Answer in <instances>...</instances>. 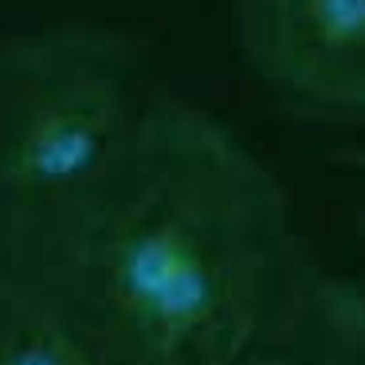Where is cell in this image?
Segmentation results:
<instances>
[{
    "instance_id": "6da1fadb",
    "label": "cell",
    "mask_w": 365,
    "mask_h": 365,
    "mask_svg": "<svg viewBox=\"0 0 365 365\" xmlns=\"http://www.w3.org/2000/svg\"><path fill=\"white\" fill-rule=\"evenodd\" d=\"M302 263L271 169L208 110L153 95L110 181L0 279L95 365H232Z\"/></svg>"
},
{
    "instance_id": "7a4b0ae2",
    "label": "cell",
    "mask_w": 365,
    "mask_h": 365,
    "mask_svg": "<svg viewBox=\"0 0 365 365\" xmlns=\"http://www.w3.org/2000/svg\"><path fill=\"white\" fill-rule=\"evenodd\" d=\"M150 103L122 36L51 28L0 40V275L110 181Z\"/></svg>"
},
{
    "instance_id": "3957f363",
    "label": "cell",
    "mask_w": 365,
    "mask_h": 365,
    "mask_svg": "<svg viewBox=\"0 0 365 365\" xmlns=\"http://www.w3.org/2000/svg\"><path fill=\"white\" fill-rule=\"evenodd\" d=\"M236 32L279 95L365 114V0H240Z\"/></svg>"
},
{
    "instance_id": "277c9868",
    "label": "cell",
    "mask_w": 365,
    "mask_h": 365,
    "mask_svg": "<svg viewBox=\"0 0 365 365\" xmlns=\"http://www.w3.org/2000/svg\"><path fill=\"white\" fill-rule=\"evenodd\" d=\"M232 365H365V287L307 255Z\"/></svg>"
},
{
    "instance_id": "5b68a950",
    "label": "cell",
    "mask_w": 365,
    "mask_h": 365,
    "mask_svg": "<svg viewBox=\"0 0 365 365\" xmlns=\"http://www.w3.org/2000/svg\"><path fill=\"white\" fill-rule=\"evenodd\" d=\"M0 365H95L79 341L20 287L0 279Z\"/></svg>"
}]
</instances>
